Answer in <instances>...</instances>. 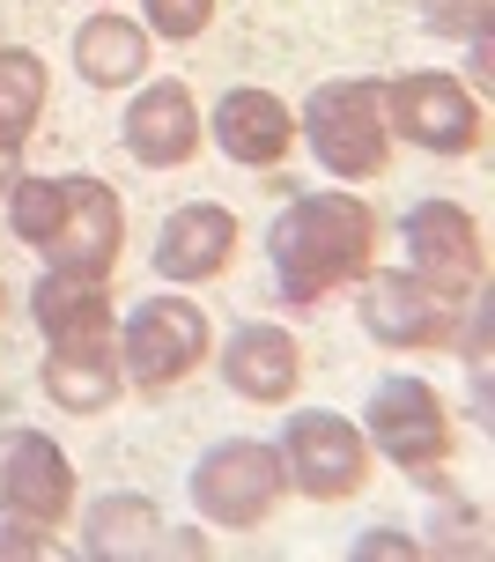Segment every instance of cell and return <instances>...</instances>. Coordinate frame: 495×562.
<instances>
[{"mask_svg":"<svg viewBox=\"0 0 495 562\" xmlns=\"http://www.w3.org/2000/svg\"><path fill=\"white\" fill-rule=\"evenodd\" d=\"M488 15H495V0H421V23L437 30V37H473V45H488Z\"/></svg>","mask_w":495,"mask_h":562,"instance_id":"cell-23","label":"cell"},{"mask_svg":"<svg viewBox=\"0 0 495 562\" xmlns=\"http://www.w3.org/2000/svg\"><path fill=\"white\" fill-rule=\"evenodd\" d=\"M15 178H23V148H8V140H0V200H8Z\"/></svg>","mask_w":495,"mask_h":562,"instance_id":"cell-26","label":"cell"},{"mask_svg":"<svg viewBox=\"0 0 495 562\" xmlns=\"http://www.w3.org/2000/svg\"><path fill=\"white\" fill-rule=\"evenodd\" d=\"M385 126H392V140L429 148V156H481L488 148V104L466 82L437 75V67L392 75L385 82Z\"/></svg>","mask_w":495,"mask_h":562,"instance_id":"cell-4","label":"cell"},{"mask_svg":"<svg viewBox=\"0 0 495 562\" xmlns=\"http://www.w3.org/2000/svg\"><path fill=\"white\" fill-rule=\"evenodd\" d=\"M200 104L185 82H148L134 97V112H126V148H134V164L148 170H170V164H193L200 156Z\"/></svg>","mask_w":495,"mask_h":562,"instance_id":"cell-15","label":"cell"},{"mask_svg":"<svg viewBox=\"0 0 495 562\" xmlns=\"http://www.w3.org/2000/svg\"><path fill=\"white\" fill-rule=\"evenodd\" d=\"M82 555H97V562H104V555L111 562H134V555H207V540H178L148 496H104V504H89V518H82Z\"/></svg>","mask_w":495,"mask_h":562,"instance_id":"cell-16","label":"cell"},{"mask_svg":"<svg viewBox=\"0 0 495 562\" xmlns=\"http://www.w3.org/2000/svg\"><path fill=\"white\" fill-rule=\"evenodd\" d=\"M274 451H281L289 488L311 496V504H348V496H362V481H370V437H362V422L333 415V407L289 415Z\"/></svg>","mask_w":495,"mask_h":562,"instance_id":"cell-7","label":"cell"},{"mask_svg":"<svg viewBox=\"0 0 495 562\" xmlns=\"http://www.w3.org/2000/svg\"><path fill=\"white\" fill-rule=\"evenodd\" d=\"M222 385L251 407H289V393L303 385V348L281 326H237L222 348Z\"/></svg>","mask_w":495,"mask_h":562,"instance_id":"cell-14","label":"cell"},{"mask_svg":"<svg viewBox=\"0 0 495 562\" xmlns=\"http://www.w3.org/2000/svg\"><path fill=\"white\" fill-rule=\"evenodd\" d=\"M215 356V326L193 296H148V304L126 318L119 334V363H126V385L148 400H164L170 385H185L200 363Z\"/></svg>","mask_w":495,"mask_h":562,"instance_id":"cell-3","label":"cell"},{"mask_svg":"<svg viewBox=\"0 0 495 562\" xmlns=\"http://www.w3.org/2000/svg\"><path fill=\"white\" fill-rule=\"evenodd\" d=\"M215 140H222V156H229V164L274 170V164H289V148H296V112L281 104L274 89H222Z\"/></svg>","mask_w":495,"mask_h":562,"instance_id":"cell-13","label":"cell"},{"mask_svg":"<svg viewBox=\"0 0 495 562\" xmlns=\"http://www.w3.org/2000/svg\"><path fill=\"white\" fill-rule=\"evenodd\" d=\"M45 97H53L45 59L30 53V45H0V140H8V148H23V140L37 134Z\"/></svg>","mask_w":495,"mask_h":562,"instance_id":"cell-20","label":"cell"},{"mask_svg":"<svg viewBox=\"0 0 495 562\" xmlns=\"http://www.w3.org/2000/svg\"><path fill=\"white\" fill-rule=\"evenodd\" d=\"M296 134L333 178H385L392 164V126H385V82L370 75H340L318 82L296 112Z\"/></svg>","mask_w":495,"mask_h":562,"instance_id":"cell-2","label":"cell"},{"mask_svg":"<svg viewBox=\"0 0 495 562\" xmlns=\"http://www.w3.org/2000/svg\"><path fill=\"white\" fill-rule=\"evenodd\" d=\"M45 548H53V526H23V518L0 526V555H45Z\"/></svg>","mask_w":495,"mask_h":562,"instance_id":"cell-24","label":"cell"},{"mask_svg":"<svg viewBox=\"0 0 495 562\" xmlns=\"http://www.w3.org/2000/svg\"><path fill=\"white\" fill-rule=\"evenodd\" d=\"M229 259H237V215H229L222 200H185V207H170L164 229H156V274H164L170 289H193V281L229 274Z\"/></svg>","mask_w":495,"mask_h":562,"instance_id":"cell-12","label":"cell"},{"mask_svg":"<svg viewBox=\"0 0 495 562\" xmlns=\"http://www.w3.org/2000/svg\"><path fill=\"white\" fill-rule=\"evenodd\" d=\"M0 510L23 526H67L75 510V459L45 429H0Z\"/></svg>","mask_w":495,"mask_h":562,"instance_id":"cell-11","label":"cell"},{"mask_svg":"<svg viewBox=\"0 0 495 562\" xmlns=\"http://www.w3.org/2000/svg\"><path fill=\"white\" fill-rule=\"evenodd\" d=\"M53 223H59V178H15L8 186V229L23 237L30 252H45V237H53Z\"/></svg>","mask_w":495,"mask_h":562,"instance_id":"cell-21","label":"cell"},{"mask_svg":"<svg viewBox=\"0 0 495 562\" xmlns=\"http://www.w3.org/2000/svg\"><path fill=\"white\" fill-rule=\"evenodd\" d=\"M119 252H126V200L111 193L104 178H59V223L45 237L53 274L111 281Z\"/></svg>","mask_w":495,"mask_h":562,"instance_id":"cell-10","label":"cell"},{"mask_svg":"<svg viewBox=\"0 0 495 562\" xmlns=\"http://www.w3.org/2000/svg\"><path fill=\"white\" fill-rule=\"evenodd\" d=\"M30 318L45 348H111V289L89 274H45L30 289Z\"/></svg>","mask_w":495,"mask_h":562,"instance_id":"cell-17","label":"cell"},{"mask_svg":"<svg viewBox=\"0 0 495 562\" xmlns=\"http://www.w3.org/2000/svg\"><path fill=\"white\" fill-rule=\"evenodd\" d=\"M289 496V474H281V451L259 445V437H222V445L200 451L193 467V504L207 526H229V533H251L267 526Z\"/></svg>","mask_w":495,"mask_h":562,"instance_id":"cell-6","label":"cell"},{"mask_svg":"<svg viewBox=\"0 0 495 562\" xmlns=\"http://www.w3.org/2000/svg\"><path fill=\"white\" fill-rule=\"evenodd\" d=\"M356 555H421V540H407V533H370V540H356Z\"/></svg>","mask_w":495,"mask_h":562,"instance_id":"cell-25","label":"cell"},{"mask_svg":"<svg viewBox=\"0 0 495 562\" xmlns=\"http://www.w3.org/2000/svg\"><path fill=\"white\" fill-rule=\"evenodd\" d=\"M378 207L362 193H296L274 215V237H267V259H274L289 304H326L340 289H356L370 267H378Z\"/></svg>","mask_w":495,"mask_h":562,"instance_id":"cell-1","label":"cell"},{"mask_svg":"<svg viewBox=\"0 0 495 562\" xmlns=\"http://www.w3.org/2000/svg\"><path fill=\"white\" fill-rule=\"evenodd\" d=\"M75 67H82L89 89H126L148 75V30L134 23V15H89L82 30H75Z\"/></svg>","mask_w":495,"mask_h":562,"instance_id":"cell-18","label":"cell"},{"mask_svg":"<svg viewBox=\"0 0 495 562\" xmlns=\"http://www.w3.org/2000/svg\"><path fill=\"white\" fill-rule=\"evenodd\" d=\"M45 393L67 415H104L111 400L126 393V363H119V340L111 348H53L45 356Z\"/></svg>","mask_w":495,"mask_h":562,"instance_id":"cell-19","label":"cell"},{"mask_svg":"<svg viewBox=\"0 0 495 562\" xmlns=\"http://www.w3.org/2000/svg\"><path fill=\"white\" fill-rule=\"evenodd\" d=\"M362 437H370V451H385L400 474H437L459 451V422H451V407L429 378L400 370V378H378V393L362 407Z\"/></svg>","mask_w":495,"mask_h":562,"instance_id":"cell-5","label":"cell"},{"mask_svg":"<svg viewBox=\"0 0 495 562\" xmlns=\"http://www.w3.org/2000/svg\"><path fill=\"white\" fill-rule=\"evenodd\" d=\"M207 23H215V0H140V30L148 37H170V45L200 37Z\"/></svg>","mask_w":495,"mask_h":562,"instance_id":"cell-22","label":"cell"},{"mask_svg":"<svg viewBox=\"0 0 495 562\" xmlns=\"http://www.w3.org/2000/svg\"><path fill=\"white\" fill-rule=\"evenodd\" d=\"M362 289V326L370 340H385V348H451V340H466V296H437V289H421L407 267H392V274H370L356 281Z\"/></svg>","mask_w":495,"mask_h":562,"instance_id":"cell-8","label":"cell"},{"mask_svg":"<svg viewBox=\"0 0 495 562\" xmlns=\"http://www.w3.org/2000/svg\"><path fill=\"white\" fill-rule=\"evenodd\" d=\"M407 274L437 296H481L488 237L459 200H414L407 207Z\"/></svg>","mask_w":495,"mask_h":562,"instance_id":"cell-9","label":"cell"}]
</instances>
